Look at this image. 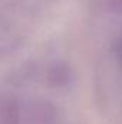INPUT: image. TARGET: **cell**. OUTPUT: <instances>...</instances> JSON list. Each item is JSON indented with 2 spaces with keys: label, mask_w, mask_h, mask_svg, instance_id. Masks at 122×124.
Segmentation results:
<instances>
[{
  "label": "cell",
  "mask_w": 122,
  "mask_h": 124,
  "mask_svg": "<svg viewBox=\"0 0 122 124\" xmlns=\"http://www.w3.org/2000/svg\"><path fill=\"white\" fill-rule=\"evenodd\" d=\"M0 124H22V107L14 94L0 93Z\"/></svg>",
  "instance_id": "obj_1"
},
{
  "label": "cell",
  "mask_w": 122,
  "mask_h": 124,
  "mask_svg": "<svg viewBox=\"0 0 122 124\" xmlns=\"http://www.w3.org/2000/svg\"><path fill=\"white\" fill-rule=\"evenodd\" d=\"M70 72L65 65H55L49 71V84L52 87H65L69 82Z\"/></svg>",
  "instance_id": "obj_3"
},
{
  "label": "cell",
  "mask_w": 122,
  "mask_h": 124,
  "mask_svg": "<svg viewBox=\"0 0 122 124\" xmlns=\"http://www.w3.org/2000/svg\"><path fill=\"white\" fill-rule=\"evenodd\" d=\"M29 123L30 124H56L58 113L56 108L47 101L33 102L29 111Z\"/></svg>",
  "instance_id": "obj_2"
}]
</instances>
